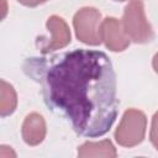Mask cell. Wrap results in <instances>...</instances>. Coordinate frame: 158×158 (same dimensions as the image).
Masks as SVG:
<instances>
[{
  "instance_id": "10",
  "label": "cell",
  "mask_w": 158,
  "mask_h": 158,
  "mask_svg": "<svg viewBox=\"0 0 158 158\" xmlns=\"http://www.w3.org/2000/svg\"><path fill=\"white\" fill-rule=\"evenodd\" d=\"M0 157H16V153L7 146H0Z\"/></svg>"
},
{
  "instance_id": "13",
  "label": "cell",
  "mask_w": 158,
  "mask_h": 158,
  "mask_svg": "<svg viewBox=\"0 0 158 158\" xmlns=\"http://www.w3.org/2000/svg\"><path fill=\"white\" fill-rule=\"evenodd\" d=\"M115 1H127V0H115Z\"/></svg>"
},
{
  "instance_id": "9",
  "label": "cell",
  "mask_w": 158,
  "mask_h": 158,
  "mask_svg": "<svg viewBox=\"0 0 158 158\" xmlns=\"http://www.w3.org/2000/svg\"><path fill=\"white\" fill-rule=\"evenodd\" d=\"M17 106V95L11 84L0 79V116L11 115Z\"/></svg>"
},
{
  "instance_id": "3",
  "label": "cell",
  "mask_w": 158,
  "mask_h": 158,
  "mask_svg": "<svg viewBox=\"0 0 158 158\" xmlns=\"http://www.w3.org/2000/svg\"><path fill=\"white\" fill-rule=\"evenodd\" d=\"M147 118L144 114L136 109L127 110L115 131V139L123 147H133L144 138Z\"/></svg>"
},
{
  "instance_id": "1",
  "label": "cell",
  "mask_w": 158,
  "mask_h": 158,
  "mask_svg": "<svg viewBox=\"0 0 158 158\" xmlns=\"http://www.w3.org/2000/svg\"><path fill=\"white\" fill-rule=\"evenodd\" d=\"M25 70L40 79L44 100L85 137L105 135L117 116L116 75L100 51L74 49L52 58H31Z\"/></svg>"
},
{
  "instance_id": "5",
  "label": "cell",
  "mask_w": 158,
  "mask_h": 158,
  "mask_svg": "<svg viewBox=\"0 0 158 158\" xmlns=\"http://www.w3.org/2000/svg\"><path fill=\"white\" fill-rule=\"evenodd\" d=\"M99 36L105 46L114 52H121L130 44V40L123 32L121 22L114 17H107L100 23Z\"/></svg>"
},
{
  "instance_id": "11",
  "label": "cell",
  "mask_w": 158,
  "mask_h": 158,
  "mask_svg": "<svg viewBox=\"0 0 158 158\" xmlns=\"http://www.w3.org/2000/svg\"><path fill=\"white\" fill-rule=\"evenodd\" d=\"M20 4L25 5V6H30V7H33V6H37L42 2H44L46 0H17Z\"/></svg>"
},
{
  "instance_id": "12",
  "label": "cell",
  "mask_w": 158,
  "mask_h": 158,
  "mask_svg": "<svg viewBox=\"0 0 158 158\" xmlns=\"http://www.w3.org/2000/svg\"><path fill=\"white\" fill-rule=\"evenodd\" d=\"M7 1L6 0H0V21L2 19H5V16L7 15Z\"/></svg>"
},
{
  "instance_id": "6",
  "label": "cell",
  "mask_w": 158,
  "mask_h": 158,
  "mask_svg": "<svg viewBox=\"0 0 158 158\" xmlns=\"http://www.w3.org/2000/svg\"><path fill=\"white\" fill-rule=\"evenodd\" d=\"M47 28L51 32V38L46 42H41V52L49 53L65 47L70 42V31L67 22L59 16H51L47 20Z\"/></svg>"
},
{
  "instance_id": "2",
  "label": "cell",
  "mask_w": 158,
  "mask_h": 158,
  "mask_svg": "<svg viewBox=\"0 0 158 158\" xmlns=\"http://www.w3.org/2000/svg\"><path fill=\"white\" fill-rule=\"evenodd\" d=\"M122 28L126 36L136 43H146L153 38V30L146 19L142 0H131L125 7Z\"/></svg>"
},
{
  "instance_id": "7",
  "label": "cell",
  "mask_w": 158,
  "mask_h": 158,
  "mask_svg": "<svg viewBox=\"0 0 158 158\" xmlns=\"http://www.w3.org/2000/svg\"><path fill=\"white\" fill-rule=\"evenodd\" d=\"M46 136V122L42 115L32 112L22 123V138L28 146L40 144Z\"/></svg>"
},
{
  "instance_id": "8",
  "label": "cell",
  "mask_w": 158,
  "mask_h": 158,
  "mask_svg": "<svg viewBox=\"0 0 158 158\" xmlns=\"http://www.w3.org/2000/svg\"><path fill=\"white\" fill-rule=\"evenodd\" d=\"M116 149L109 139H104L100 142H85L78 149L79 158H114L116 157Z\"/></svg>"
},
{
  "instance_id": "4",
  "label": "cell",
  "mask_w": 158,
  "mask_h": 158,
  "mask_svg": "<svg viewBox=\"0 0 158 158\" xmlns=\"http://www.w3.org/2000/svg\"><path fill=\"white\" fill-rule=\"evenodd\" d=\"M101 14L94 7H83L80 9L73 19V25L75 35L79 41L86 44L96 46L100 44L101 40L99 36Z\"/></svg>"
}]
</instances>
